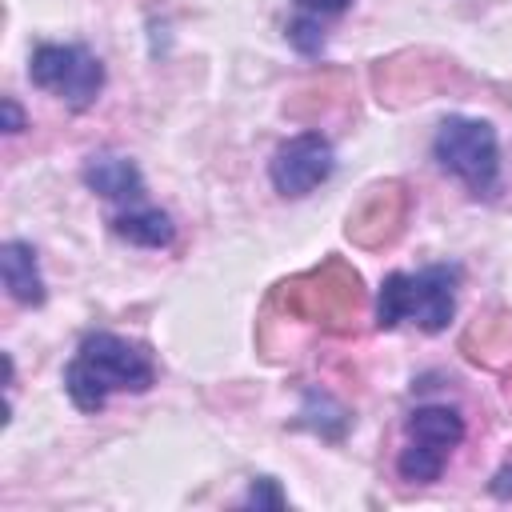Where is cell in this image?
<instances>
[{
    "label": "cell",
    "instance_id": "6da1fadb",
    "mask_svg": "<svg viewBox=\"0 0 512 512\" xmlns=\"http://www.w3.org/2000/svg\"><path fill=\"white\" fill-rule=\"evenodd\" d=\"M456 284H460L456 264H432L420 272H392L380 284L376 324L396 328L404 320H416L424 332H440V328H448V320L456 312Z\"/></svg>",
    "mask_w": 512,
    "mask_h": 512
},
{
    "label": "cell",
    "instance_id": "7a4b0ae2",
    "mask_svg": "<svg viewBox=\"0 0 512 512\" xmlns=\"http://www.w3.org/2000/svg\"><path fill=\"white\" fill-rule=\"evenodd\" d=\"M432 156H436V164L444 172H452L456 180H464L476 196L496 188V176H500V140H496V128L488 120L448 116L436 128Z\"/></svg>",
    "mask_w": 512,
    "mask_h": 512
},
{
    "label": "cell",
    "instance_id": "3957f363",
    "mask_svg": "<svg viewBox=\"0 0 512 512\" xmlns=\"http://www.w3.org/2000/svg\"><path fill=\"white\" fill-rule=\"evenodd\" d=\"M28 80L80 112L100 96L104 64L80 44H40L28 60Z\"/></svg>",
    "mask_w": 512,
    "mask_h": 512
},
{
    "label": "cell",
    "instance_id": "277c9868",
    "mask_svg": "<svg viewBox=\"0 0 512 512\" xmlns=\"http://www.w3.org/2000/svg\"><path fill=\"white\" fill-rule=\"evenodd\" d=\"M76 360L104 384V392H148L156 384V364L152 356L112 332H92L84 336Z\"/></svg>",
    "mask_w": 512,
    "mask_h": 512
},
{
    "label": "cell",
    "instance_id": "5b68a950",
    "mask_svg": "<svg viewBox=\"0 0 512 512\" xmlns=\"http://www.w3.org/2000/svg\"><path fill=\"white\" fill-rule=\"evenodd\" d=\"M336 168V156H332V144L324 132H296L292 140H284L268 164V176H272V188L280 196H308L312 188H320Z\"/></svg>",
    "mask_w": 512,
    "mask_h": 512
},
{
    "label": "cell",
    "instance_id": "8992f818",
    "mask_svg": "<svg viewBox=\"0 0 512 512\" xmlns=\"http://www.w3.org/2000/svg\"><path fill=\"white\" fill-rule=\"evenodd\" d=\"M0 276H4V288L16 304L24 308H40L44 304V276H40V264H36V252L32 244L24 240H8L0 244Z\"/></svg>",
    "mask_w": 512,
    "mask_h": 512
},
{
    "label": "cell",
    "instance_id": "52a82bcc",
    "mask_svg": "<svg viewBox=\"0 0 512 512\" xmlns=\"http://www.w3.org/2000/svg\"><path fill=\"white\" fill-rule=\"evenodd\" d=\"M84 184L120 204H136L144 196V176L128 156H92L84 164Z\"/></svg>",
    "mask_w": 512,
    "mask_h": 512
},
{
    "label": "cell",
    "instance_id": "ba28073f",
    "mask_svg": "<svg viewBox=\"0 0 512 512\" xmlns=\"http://www.w3.org/2000/svg\"><path fill=\"white\" fill-rule=\"evenodd\" d=\"M408 436L420 440V444H432V448L452 452L464 440V420L448 404H424V408L408 412Z\"/></svg>",
    "mask_w": 512,
    "mask_h": 512
},
{
    "label": "cell",
    "instance_id": "9c48e42d",
    "mask_svg": "<svg viewBox=\"0 0 512 512\" xmlns=\"http://www.w3.org/2000/svg\"><path fill=\"white\" fill-rule=\"evenodd\" d=\"M112 232L136 248H168L176 236L168 212H160V208H128V212L112 216Z\"/></svg>",
    "mask_w": 512,
    "mask_h": 512
},
{
    "label": "cell",
    "instance_id": "30bf717a",
    "mask_svg": "<svg viewBox=\"0 0 512 512\" xmlns=\"http://www.w3.org/2000/svg\"><path fill=\"white\" fill-rule=\"evenodd\" d=\"M444 460H448V452H444V448H432V444L408 440V448H404V452H400V460H396V472H400L404 480H412V484H432V480H440Z\"/></svg>",
    "mask_w": 512,
    "mask_h": 512
},
{
    "label": "cell",
    "instance_id": "8fae6325",
    "mask_svg": "<svg viewBox=\"0 0 512 512\" xmlns=\"http://www.w3.org/2000/svg\"><path fill=\"white\" fill-rule=\"evenodd\" d=\"M64 392H68V400L80 408V412H100L104 408V400H108V392H104V384L72 356V364L64 368Z\"/></svg>",
    "mask_w": 512,
    "mask_h": 512
},
{
    "label": "cell",
    "instance_id": "7c38bea8",
    "mask_svg": "<svg viewBox=\"0 0 512 512\" xmlns=\"http://www.w3.org/2000/svg\"><path fill=\"white\" fill-rule=\"evenodd\" d=\"M288 40H292V48H296V52H304V56H316V52L324 48L320 16H312V12H300V16L288 24Z\"/></svg>",
    "mask_w": 512,
    "mask_h": 512
},
{
    "label": "cell",
    "instance_id": "4fadbf2b",
    "mask_svg": "<svg viewBox=\"0 0 512 512\" xmlns=\"http://www.w3.org/2000/svg\"><path fill=\"white\" fill-rule=\"evenodd\" d=\"M248 504H252V508H284L288 500H284V492H280V484H276L272 476H260V480H252V488H248Z\"/></svg>",
    "mask_w": 512,
    "mask_h": 512
},
{
    "label": "cell",
    "instance_id": "5bb4252c",
    "mask_svg": "<svg viewBox=\"0 0 512 512\" xmlns=\"http://www.w3.org/2000/svg\"><path fill=\"white\" fill-rule=\"evenodd\" d=\"M0 116H4V124H0V128H4L8 136H16V132H24V128H28V120H24V112H20V104H16L12 96H4V100H0Z\"/></svg>",
    "mask_w": 512,
    "mask_h": 512
},
{
    "label": "cell",
    "instance_id": "9a60e30c",
    "mask_svg": "<svg viewBox=\"0 0 512 512\" xmlns=\"http://www.w3.org/2000/svg\"><path fill=\"white\" fill-rule=\"evenodd\" d=\"M300 4V12H312V16H336V12H344L352 0H296Z\"/></svg>",
    "mask_w": 512,
    "mask_h": 512
},
{
    "label": "cell",
    "instance_id": "2e32d148",
    "mask_svg": "<svg viewBox=\"0 0 512 512\" xmlns=\"http://www.w3.org/2000/svg\"><path fill=\"white\" fill-rule=\"evenodd\" d=\"M488 488H492V496L508 500V496H512V464H508V468H500V472L492 476V484H488Z\"/></svg>",
    "mask_w": 512,
    "mask_h": 512
}]
</instances>
